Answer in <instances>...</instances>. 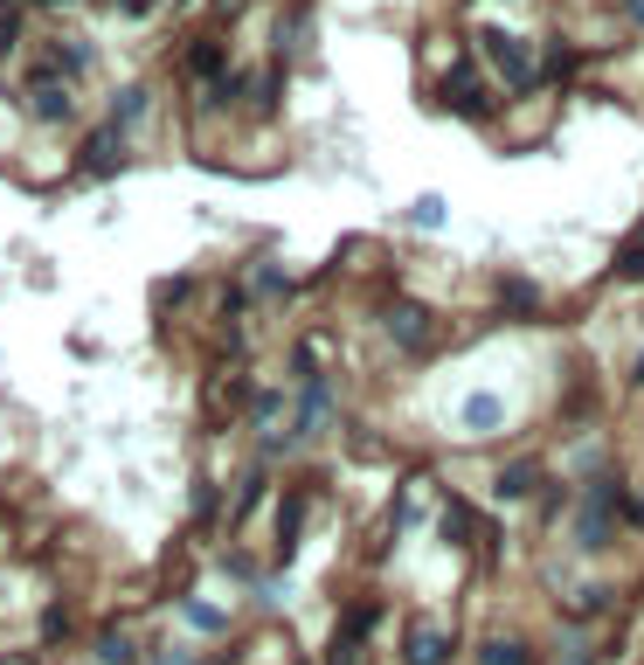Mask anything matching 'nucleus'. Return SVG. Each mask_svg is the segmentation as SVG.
I'll list each match as a JSON object with an SVG mask.
<instances>
[{"label": "nucleus", "instance_id": "f257e3e1", "mask_svg": "<svg viewBox=\"0 0 644 665\" xmlns=\"http://www.w3.org/2000/svg\"><path fill=\"white\" fill-rule=\"evenodd\" d=\"M76 84H63V76H49V70H35L29 76V91H21V118L29 125H42V133H56V125H76Z\"/></svg>", "mask_w": 644, "mask_h": 665}, {"label": "nucleus", "instance_id": "f03ea898", "mask_svg": "<svg viewBox=\"0 0 644 665\" xmlns=\"http://www.w3.org/2000/svg\"><path fill=\"white\" fill-rule=\"evenodd\" d=\"M180 76H188L194 91L222 84V76H229V42H222V35H194L188 49H180Z\"/></svg>", "mask_w": 644, "mask_h": 665}, {"label": "nucleus", "instance_id": "7ed1b4c3", "mask_svg": "<svg viewBox=\"0 0 644 665\" xmlns=\"http://www.w3.org/2000/svg\"><path fill=\"white\" fill-rule=\"evenodd\" d=\"M125 160H133V139L118 133V125H97V133L84 139V173H97V181H112V173H125Z\"/></svg>", "mask_w": 644, "mask_h": 665}, {"label": "nucleus", "instance_id": "20e7f679", "mask_svg": "<svg viewBox=\"0 0 644 665\" xmlns=\"http://www.w3.org/2000/svg\"><path fill=\"white\" fill-rule=\"evenodd\" d=\"M326 423H332V381H326V374H305V381H298V416H292V437L305 444V437H319Z\"/></svg>", "mask_w": 644, "mask_h": 665}, {"label": "nucleus", "instance_id": "39448f33", "mask_svg": "<svg viewBox=\"0 0 644 665\" xmlns=\"http://www.w3.org/2000/svg\"><path fill=\"white\" fill-rule=\"evenodd\" d=\"M478 49L499 63V76H506L513 91H527V84H534V56L520 49V35H506V29H478Z\"/></svg>", "mask_w": 644, "mask_h": 665}, {"label": "nucleus", "instance_id": "423d86ee", "mask_svg": "<svg viewBox=\"0 0 644 665\" xmlns=\"http://www.w3.org/2000/svg\"><path fill=\"white\" fill-rule=\"evenodd\" d=\"M381 326H389V340H395L402 353H423V347L436 340V319L423 313V305H409V298H395L389 313H381Z\"/></svg>", "mask_w": 644, "mask_h": 665}, {"label": "nucleus", "instance_id": "0eeeda50", "mask_svg": "<svg viewBox=\"0 0 644 665\" xmlns=\"http://www.w3.org/2000/svg\"><path fill=\"white\" fill-rule=\"evenodd\" d=\"M49 76H63V84H84V76L97 70V49H91V35H49V63H42Z\"/></svg>", "mask_w": 644, "mask_h": 665}, {"label": "nucleus", "instance_id": "6e6552de", "mask_svg": "<svg viewBox=\"0 0 644 665\" xmlns=\"http://www.w3.org/2000/svg\"><path fill=\"white\" fill-rule=\"evenodd\" d=\"M444 105L465 112V118H493V84L472 76V70H457V76H444Z\"/></svg>", "mask_w": 644, "mask_h": 665}, {"label": "nucleus", "instance_id": "1a4fd4ad", "mask_svg": "<svg viewBox=\"0 0 644 665\" xmlns=\"http://www.w3.org/2000/svg\"><path fill=\"white\" fill-rule=\"evenodd\" d=\"M146 118H152V91H146V84H118V91H112V105H105V125H118V133L133 139Z\"/></svg>", "mask_w": 644, "mask_h": 665}, {"label": "nucleus", "instance_id": "9d476101", "mask_svg": "<svg viewBox=\"0 0 644 665\" xmlns=\"http://www.w3.org/2000/svg\"><path fill=\"white\" fill-rule=\"evenodd\" d=\"M402 658H409V665H444V658H451V631H444V624H409Z\"/></svg>", "mask_w": 644, "mask_h": 665}, {"label": "nucleus", "instance_id": "9b49d317", "mask_svg": "<svg viewBox=\"0 0 644 665\" xmlns=\"http://www.w3.org/2000/svg\"><path fill=\"white\" fill-rule=\"evenodd\" d=\"M305 506H313V493H305V485H292V493H285V506H277V561H292V555H298Z\"/></svg>", "mask_w": 644, "mask_h": 665}, {"label": "nucleus", "instance_id": "f8f14e48", "mask_svg": "<svg viewBox=\"0 0 644 665\" xmlns=\"http://www.w3.org/2000/svg\"><path fill=\"white\" fill-rule=\"evenodd\" d=\"M457 423H465L472 437H493V430L506 423V402H499V395H465V409H457Z\"/></svg>", "mask_w": 644, "mask_h": 665}, {"label": "nucleus", "instance_id": "ddd939ff", "mask_svg": "<svg viewBox=\"0 0 644 665\" xmlns=\"http://www.w3.org/2000/svg\"><path fill=\"white\" fill-rule=\"evenodd\" d=\"M610 499H616L610 485H597V499L582 506V527H576V534H582V548H603V541H610Z\"/></svg>", "mask_w": 644, "mask_h": 665}, {"label": "nucleus", "instance_id": "4468645a", "mask_svg": "<svg viewBox=\"0 0 644 665\" xmlns=\"http://www.w3.org/2000/svg\"><path fill=\"white\" fill-rule=\"evenodd\" d=\"M97 665H139V637L125 624H105L97 631Z\"/></svg>", "mask_w": 644, "mask_h": 665}, {"label": "nucleus", "instance_id": "2eb2a0df", "mask_svg": "<svg viewBox=\"0 0 644 665\" xmlns=\"http://www.w3.org/2000/svg\"><path fill=\"white\" fill-rule=\"evenodd\" d=\"M180 618H188L201 637H222L229 631V610H215V603H201V597H180Z\"/></svg>", "mask_w": 644, "mask_h": 665}, {"label": "nucleus", "instance_id": "dca6fc26", "mask_svg": "<svg viewBox=\"0 0 644 665\" xmlns=\"http://www.w3.org/2000/svg\"><path fill=\"white\" fill-rule=\"evenodd\" d=\"M478 665H534V652L520 637H493V645H478Z\"/></svg>", "mask_w": 644, "mask_h": 665}, {"label": "nucleus", "instance_id": "f3484780", "mask_svg": "<svg viewBox=\"0 0 644 665\" xmlns=\"http://www.w3.org/2000/svg\"><path fill=\"white\" fill-rule=\"evenodd\" d=\"M250 292H256V298H292V277L277 271V264H256V271H250Z\"/></svg>", "mask_w": 644, "mask_h": 665}, {"label": "nucleus", "instance_id": "a211bd4d", "mask_svg": "<svg viewBox=\"0 0 644 665\" xmlns=\"http://www.w3.org/2000/svg\"><path fill=\"white\" fill-rule=\"evenodd\" d=\"M534 485H540V472H534V465H506V472H499V499H527Z\"/></svg>", "mask_w": 644, "mask_h": 665}, {"label": "nucleus", "instance_id": "6ab92c4d", "mask_svg": "<svg viewBox=\"0 0 644 665\" xmlns=\"http://www.w3.org/2000/svg\"><path fill=\"white\" fill-rule=\"evenodd\" d=\"M409 222H416V229H444V201H436V194H423L416 209H409Z\"/></svg>", "mask_w": 644, "mask_h": 665}, {"label": "nucleus", "instance_id": "aec40b11", "mask_svg": "<svg viewBox=\"0 0 644 665\" xmlns=\"http://www.w3.org/2000/svg\"><path fill=\"white\" fill-rule=\"evenodd\" d=\"M42 637H49V645L70 637V610H42Z\"/></svg>", "mask_w": 644, "mask_h": 665}, {"label": "nucleus", "instance_id": "412c9836", "mask_svg": "<svg viewBox=\"0 0 644 665\" xmlns=\"http://www.w3.org/2000/svg\"><path fill=\"white\" fill-rule=\"evenodd\" d=\"M112 8H118V14H133V21H146V14H152V0H112Z\"/></svg>", "mask_w": 644, "mask_h": 665}, {"label": "nucleus", "instance_id": "4be33fe9", "mask_svg": "<svg viewBox=\"0 0 644 665\" xmlns=\"http://www.w3.org/2000/svg\"><path fill=\"white\" fill-rule=\"evenodd\" d=\"M631 14H637V21H644V0H631Z\"/></svg>", "mask_w": 644, "mask_h": 665}]
</instances>
